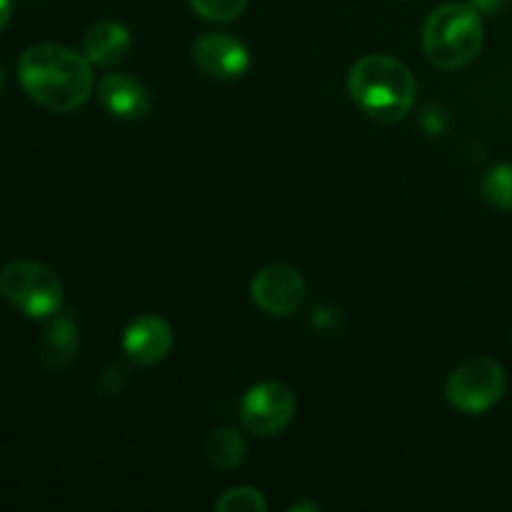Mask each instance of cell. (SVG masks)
Wrapping results in <instances>:
<instances>
[{
	"label": "cell",
	"mask_w": 512,
	"mask_h": 512,
	"mask_svg": "<svg viewBox=\"0 0 512 512\" xmlns=\"http://www.w3.org/2000/svg\"><path fill=\"white\" fill-rule=\"evenodd\" d=\"M505 390H508V375L503 365L488 355L460 363L445 383L448 403L465 415L488 413L503 400Z\"/></svg>",
	"instance_id": "obj_5"
},
{
	"label": "cell",
	"mask_w": 512,
	"mask_h": 512,
	"mask_svg": "<svg viewBox=\"0 0 512 512\" xmlns=\"http://www.w3.org/2000/svg\"><path fill=\"white\" fill-rule=\"evenodd\" d=\"M98 100L113 118H143L150 108V95L140 80L125 73H108L98 83Z\"/></svg>",
	"instance_id": "obj_10"
},
{
	"label": "cell",
	"mask_w": 512,
	"mask_h": 512,
	"mask_svg": "<svg viewBox=\"0 0 512 512\" xmlns=\"http://www.w3.org/2000/svg\"><path fill=\"white\" fill-rule=\"evenodd\" d=\"M313 328H318L320 333H338L340 330V310L335 308H315L313 318H310Z\"/></svg>",
	"instance_id": "obj_18"
},
{
	"label": "cell",
	"mask_w": 512,
	"mask_h": 512,
	"mask_svg": "<svg viewBox=\"0 0 512 512\" xmlns=\"http://www.w3.org/2000/svg\"><path fill=\"white\" fill-rule=\"evenodd\" d=\"M485 30L470 3H445L423 23L425 58L440 70H463L480 55Z\"/></svg>",
	"instance_id": "obj_3"
},
{
	"label": "cell",
	"mask_w": 512,
	"mask_h": 512,
	"mask_svg": "<svg viewBox=\"0 0 512 512\" xmlns=\"http://www.w3.org/2000/svg\"><path fill=\"white\" fill-rule=\"evenodd\" d=\"M195 15L208 23H233L245 13L248 0H190Z\"/></svg>",
	"instance_id": "obj_16"
},
{
	"label": "cell",
	"mask_w": 512,
	"mask_h": 512,
	"mask_svg": "<svg viewBox=\"0 0 512 512\" xmlns=\"http://www.w3.org/2000/svg\"><path fill=\"white\" fill-rule=\"evenodd\" d=\"M0 295L28 318H53L63 308L60 278L33 260H13L0 270Z\"/></svg>",
	"instance_id": "obj_4"
},
{
	"label": "cell",
	"mask_w": 512,
	"mask_h": 512,
	"mask_svg": "<svg viewBox=\"0 0 512 512\" xmlns=\"http://www.w3.org/2000/svg\"><path fill=\"white\" fill-rule=\"evenodd\" d=\"M250 298L263 313L273 318H288L303 308L308 298V285L303 275L290 265L270 263L250 280Z\"/></svg>",
	"instance_id": "obj_7"
},
{
	"label": "cell",
	"mask_w": 512,
	"mask_h": 512,
	"mask_svg": "<svg viewBox=\"0 0 512 512\" xmlns=\"http://www.w3.org/2000/svg\"><path fill=\"white\" fill-rule=\"evenodd\" d=\"M245 453H248L245 438L235 428H228V425L210 430L208 438H205V458L218 470L238 468L245 460Z\"/></svg>",
	"instance_id": "obj_13"
},
{
	"label": "cell",
	"mask_w": 512,
	"mask_h": 512,
	"mask_svg": "<svg viewBox=\"0 0 512 512\" xmlns=\"http://www.w3.org/2000/svg\"><path fill=\"white\" fill-rule=\"evenodd\" d=\"M193 63L218 80H238L250 68V50L230 33H203L190 45Z\"/></svg>",
	"instance_id": "obj_8"
},
{
	"label": "cell",
	"mask_w": 512,
	"mask_h": 512,
	"mask_svg": "<svg viewBox=\"0 0 512 512\" xmlns=\"http://www.w3.org/2000/svg\"><path fill=\"white\" fill-rule=\"evenodd\" d=\"M295 403L293 390L278 380H265L253 385L240 400V423L258 438H275L293 423Z\"/></svg>",
	"instance_id": "obj_6"
},
{
	"label": "cell",
	"mask_w": 512,
	"mask_h": 512,
	"mask_svg": "<svg viewBox=\"0 0 512 512\" xmlns=\"http://www.w3.org/2000/svg\"><path fill=\"white\" fill-rule=\"evenodd\" d=\"M470 5H473L478 13L495 15V13H500V10H505L508 0H470Z\"/></svg>",
	"instance_id": "obj_20"
},
{
	"label": "cell",
	"mask_w": 512,
	"mask_h": 512,
	"mask_svg": "<svg viewBox=\"0 0 512 512\" xmlns=\"http://www.w3.org/2000/svg\"><path fill=\"white\" fill-rule=\"evenodd\" d=\"M420 128L428 135H443L445 130L450 128V115L445 108H438V105H428L420 113Z\"/></svg>",
	"instance_id": "obj_17"
},
{
	"label": "cell",
	"mask_w": 512,
	"mask_h": 512,
	"mask_svg": "<svg viewBox=\"0 0 512 512\" xmlns=\"http://www.w3.org/2000/svg\"><path fill=\"white\" fill-rule=\"evenodd\" d=\"M483 198L500 213H512V163H500L483 178Z\"/></svg>",
	"instance_id": "obj_14"
},
{
	"label": "cell",
	"mask_w": 512,
	"mask_h": 512,
	"mask_svg": "<svg viewBox=\"0 0 512 512\" xmlns=\"http://www.w3.org/2000/svg\"><path fill=\"white\" fill-rule=\"evenodd\" d=\"M348 93L368 118L383 125L408 118L418 98V80L403 60L393 55H363L348 73Z\"/></svg>",
	"instance_id": "obj_2"
},
{
	"label": "cell",
	"mask_w": 512,
	"mask_h": 512,
	"mask_svg": "<svg viewBox=\"0 0 512 512\" xmlns=\"http://www.w3.org/2000/svg\"><path fill=\"white\" fill-rule=\"evenodd\" d=\"M123 385H125V370L118 368V365H113V368L105 370L98 380V390L105 395L120 393V390H123Z\"/></svg>",
	"instance_id": "obj_19"
},
{
	"label": "cell",
	"mask_w": 512,
	"mask_h": 512,
	"mask_svg": "<svg viewBox=\"0 0 512 512\" xmlns=\"http://www.w3.org/2000/svg\"><path fill=\"white\" fill-rule=\"evenodd\" d=\"M5 83H8V80H5V70L0 68V93H3V90H5Z\"/></svg>",
	"instance_id": "obj_23"
},
{
	"label": "cell",
	"mask_w": 512,
	"mask_h": 512,
	"mask_svg": "<svg viewBox=\"0 0 512 512\" xmlns=\"http://www.w3.org/2000/svg\"><path fill=\"white\" fill-rule=\"evenodd\" d=\"M10 10H13V3H10V0H0V30L8 25Z\"/></svg>",
	"instance_id": "obj_21"
},
{
	"label": "cell",
	"mask_w": 512,
	"mask_h": 512,
	"mask_svg": "<svg viewBox=\"0 0 512 512\" xmlns=\"http://www.w3.org/2000/svg\"><path fill=\"white\" fill-rule=\"evenodd\" d=\"M133 48V35L118 20H100L85 33L83 55L98 68H113Z\"/></svg>",
	"instance_id": "obj_12"
},
{
	"label": "cell",
	"mask_w": 512,
	"mask_h": 512,
	"mask_svg": "<svg viewBox=\"0 0 512 512\" xmlns=\"http://www.w3.org/2000/svg\"><path fill=\"white\" fill-rule=\"evenodd\" d=\"M215 510L218 512H265L268 510V500L263 498L258 488L250 485H238L230 488L215 500Z\"/></svg>",
	"instance_id": "obj_15"
},
{
	"label": "cell",
	"mask_w": 512,
	"mask_h": 512,
	"mask_svg": "<svg viewBox=\"0 0 512 512\" xmlns=\"http://www.w3.org/2000/svg\"><path fill=\"white\" fill-rule=\"evenodd\" d=\"M300 510H313V512H318L320 505H318V503H295V505H290V512H300Z\"/></svg>",
	"instance_id": "obj_22"
},
{
	"label": "cell",
	"mask_w": 512,
	"mask_h": 512,
	"mask_svg": "<svg viewBox=\"0 0 512 512\" xmlns=\"http://www.w3.org/2000/svg\"><path fill=\"white\" fill-rule=\"evenodd\" d=\"M78 323L70 310H58L40 338V360L50 370H65L78 358Z\"/></svg>",
	"instance_id": "obj_11"
},
{
	"label": "cell",
	"mask_w": 512,
	"mask_h": 512,
	"mask_svg": "<svg viewBox=\"0 0 512 512\" xmlns=\"http://www.w3.org/2000/svg\"><path fill=\"white\" fill-rule=\"evenodd\" d=\"M123 353L138 368L163 363L175 345L173 328L160 315H140L125 328L123 333Z\"/></svg>",
	"instance_id": "obj_9"
},
{
	"label": "cell",
	"mask_w": 512,
	"mask_h": 512,
	"mask_svg": "<svg viewBox=\"0 0 512 512\" xmlns=\"http://www.w3.org/2000/svg\"><path fill=\"white\" fill-rule=\"evenodd\" d=\"M18 78L30 100L50 113H73L93 93V63L58 43L30 45L18 60Z\"/></svg>",
	"instance_id": "obj_1"
}]
</instances>
